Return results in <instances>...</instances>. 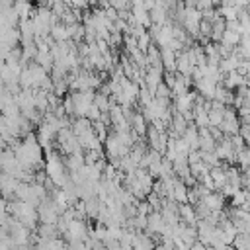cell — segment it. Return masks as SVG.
Returning a JSON list of instances; mask_svg holds the SVG:
<instances>
[{
  "instance_id": "obj_6",
  "label": "cell",
  "mask_w": 250,
  "mask_h": 250,
  "mask_svg": "<svg viewBox=\"0 0 250 250\" xmlns=\"http://www.w3.org/2000/svg\"><path fill=\"white\" fill-rule=\"evenodd\" d=\"M244 176H246V178H248V180H250V166H248V168H246V170H244Z\"/></svg>"
},
{
  "instance_id": "obj_3",
  "label": "cell",
  "mask_w": 250,
  "mask_h": 250,
  "mask_svg": "<svg viewBox=\"0 0 250 250\" xmlns=\"http://www.w3.org/2000/svg\"><path fill=\"white\" fill-rule=\"evenodd\" d=\"M242 170H246L250 166V146H244L242 150L236 152V160H234Z\"/></svg>"
},
{
  "instance_id": "obj_8",
  "label": "cell",
  "mask_w": 250,
  "mask_h": 250,
  "mask_svg": "<svg viewBox=\"0 0 250 250\" xmlns=\"http://www.w3.org/2000/svg\"><path fill=\"white\" fill-rule=\"evenodd\" d=\"M229 250H238V248H229Z\"/></svg>"
},
{
  "instance_id": "obj_7",
  "label": "cell",
  "mask_w": 250,
  "mask_h": 250,
  "mask_svg": "<svg viewBox=\"0 0 250 250\" xmlns=\"http://www.w3.org/2000/svg\"><path fill=\"white\" fill-rule=\"evenodd\" d=\"M96 4H98V0H88V6H94L96 8Z\"/></svg>"
},
{
  "instance_id": "obj_5",
  "label": "cell",
  "mask_w": 250,
  "mask_h": 250,
  "mask_svg": "<svg viewBox=\"0 0 250 250\" xmlns=\"http://www.w3.org/2000/svg\"><path fill=\"white\" fill-rule=\"evenodd\" d=\"M64 2L72 8H76V10H84L88 6V0H64Z\"/></svg>"
},
{
  "instance_id": "obj_1",
  "label": "cell",
  "mask_w": 250,
  "mask_h": 250,
  "mask_svg": "<svg viewBox=\"0 0 250 250\" xmlns=\"http://www.w3.org/2000/svg\"><path fill=\"white\" fill-rule=\"evenodd\" d=\"M20 186V180L6 174V172H0V195H4L6 199L10 197H16V189Z\"/></svg>"
},
{
  "instance_id": "obj_4",
  "label": "cell",
  "mask_w": 250,
  "mask_h": 250,
  "mask_svg": "<svg viewBox=\"0 0 250 250\" xmlns=\"http://www.w3.org/2000/svg\"><path fill=\"white\" fill-rule=\"evenodd\" d=\"M221 43L234 49V47H238V43H240V33H236V31H225Z\"/></svg>"
},
{
  "instance_id": "obj_2",
  "label": "cell",
  "mask_w": 250,
  "mask_h": 250,
  "mask_svg": "<svg viewBox=\"0 0 250 250\" xmlns=\"http://www.w3.org/2000/svg\"><path fill=\"white\" fill-rule=\"evenodd\" d=\"M201 203H203L209 211H221V209H223V203H225V197H223L221 193H217V191H209V193L201 199Z\"/></svg>"
}]
</instances>
